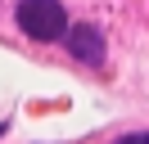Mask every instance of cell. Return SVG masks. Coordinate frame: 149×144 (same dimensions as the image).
Here are the masks:
<instances>
[{
  "label": "cell",
  "mask_w": 149,
  "mask_h": 144,
  "mask_svg": "<svg viewBox=\"0 0 149 144\" xmlns=\"http://www.w3.org/2000/svg\"><path fill=\"white\" fill-rule=\"evenodd\" d=\"M18 27L32 41H63L68 14L59 0H18Z\"/></svg>",
  "instance_id": "1"
},
{
  "label": "cell",
  "mask_w": 149,
  "mask_h": 144,
  "mask_svg": "<svg viewBox=\"0 0 149 144\" xmlns=\"http://www.w3.org/2000/svg\"><path fill=\"white\" fill-rule=\"evenodd\" d=\"M63 41H68V50H72V59L91 63V68H100V63H104V36H100V27L77 23V27H68V32H63Z\"/></svg>",
  "instance_id": "2"
},
{
  "label": "cell",
  "mask_w": 149,
  "mask_h": 144,
  "mask_svg": "<svg viewBox=\"0 0 149 144\" xmlns=\"http://www.w3.org/2000/svg\"><path fill=\"white\" fill-rule=\"evenodd\" d=\"M118 144H149V131H136V135H122Z\"/></svg>",
  "instance_id": "3"
}]
</instances>
